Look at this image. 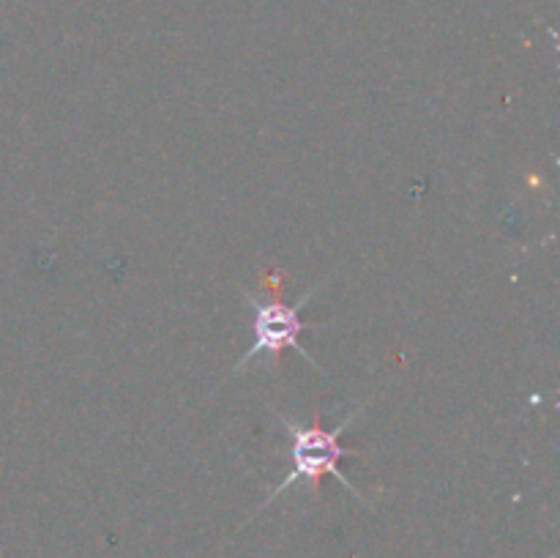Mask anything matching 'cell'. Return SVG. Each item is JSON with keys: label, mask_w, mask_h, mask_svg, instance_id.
Wrapping results in <instances>:
<instances>
[{"label": "cell", "mask_w": 560, "mask_h": 558, "mask_svg": "<svg viewBox=\"0 0 560 558\" xmlns=\"http://www.w3.org/2000/svg\"><path fill=\"white\" fill-rule=\"evenodd\" d=\"M262 288L271 293V299L257 301V304L252 301V306H255V323H252V328H255V345L246 350V356L238 361L235 372L244 370V367L260 353H268L277 364H282L288 350H299L315 370H320V367L315 364V359L301 348V334L315 328L310 326V323L301 321V310L310 304V299L320 288H312L299 304H288V301H284V274L279 271V268H266V271H262Z\"/></svg>", "instance_id": "cell-2"}, {"label": "cell", "mask_w": 560, "mask_h": 558, "mask_svg": "<svg viewBox=\"0 0 560 558\" xmlns=\"http://www.w3.org/2000/svg\"><path fill=\"white\" fill-rule=\"evenodd\" d=\"M361 410L364 408L353 410V414H350L342 425L334 427V430H326V427H323L320 414L312 416L310 425H299V421L282 419L284 430H288V435H290V460H293V468H290V474L284 476L277 487H273L271 496H268L266 501L255 509V512H262L268 503L277 501V496H282V492L288 490L290 485H295L299 479H304L306 485H310L312 496H320L323 476H334V479L342 481V487H348V490L353 492L359 501H364V496H361V492L350 485V479L345 476V470L339 468V463H342L345 457H355V454H361L355 446H345L342 443V432L348 430L355 419H359Z\"/></svg>", "instance_id": "cell-1"}]
</instances>
